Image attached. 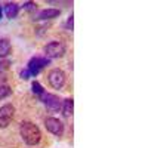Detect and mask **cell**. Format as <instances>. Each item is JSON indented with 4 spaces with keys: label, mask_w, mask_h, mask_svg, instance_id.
<instances>
[{
    "label": "cell",
    "mask_w": 148,
    "mask_h": 148,
    "mask_svg": "<svg viewBox=\"0 0 148 148\" xmlns=\"http://www.w3.org/2000/svg\"><path fill=\"white\" fill-rule=\"evenodd\" d=\"M61 113L65 119H70L74 113V101L73 98H67V99L62 101V105H61Z\"/></svg>",
    "instance_id": "30bf717a"
},
{
    "label": "cell",
    "mask_w": 148,
    "mask_h": 148,
    "mask_svg": "<svg viewBox=\"0 0 148 148\" xmlns=\"http://www.w3.org/2000/svg\"><path fill=\"white\" fill-rule=\"evenodd\" d=\"M15 116V107L12 104H5L0 107V127L9 126V123L14 120Z\"/></svg>",
    "instance_id": "8992f818"
},
{
    "label": "cell",
    "mask_w": 148,
    "mask_h": 148,
    "mask_svg": "<svg viewBox=\"0 0 148 148\" xmlns=\"http://www.w3.org/2000/svg\"><path fill=\"white\" fill-rule=\"evenodd\" d=\"M61 15V12L58 10V9H42V10H39L37 14H34L33 15V21H47V19H53V18H56V16H59Z\"/></svg>",
    "instance_id": "ba28073f"
},
{
    "label": "cell",
    "mask_w": 148,
    "mask_h": 148,
    "mask_svg": "<svg viewBox=\"0 0 148 148\" xmlns=\"http://www.w3.org/2000/svg\"><path fill=\"white\" fill-rule=\"evenodd\" d=\"M19 9H21V6H19L18 3H15V2H9V3H6V5L3 6V12H5V15H6L9 19L16 18L18 14H19Z\"/></svg>",
    "instance_id": "9c48e42d"
},
{
    "label": "cell",
    "mask_w": 148,
    "mask_h": 148,
    "mask_svg": "<svg viewBox=\"0 0 148 148\" xmlns=\"http://www.w3.org/2000/svg\"><path fill=\"white\" fill-rule=\"evenodd\" d=\"M10 93H12V89L9 86H6V84L0 86V99H5V98H8Z\"/></svg>",
    "instance_id": "4fadbf2b"
},
{
    "label": "cell",
    "mask_w": 148,
    "mask_h": 148,
    "mask_svg": "<svg viewBox=\"0 0 148 148\" xmlns=\"http://www.w3.org/2000/svg\"><path fill=\"white\" fill-rule=\"evenodd\" d=\"M67 28H68L70 31L74 30V15H70V18H68V21H67Z\"/></svg>",
    "instance_id": "9a60e30c"
},
{
    "label": "cell",
    "mask_w": 148,
    "mask_h": 148,
    "mask_svg": "<svg viewBox=\"0 0 148 148\" xmlns=\"http://www.w3.org/2000/svg\"><path fill=\"white\" fill-rule=\"evenodd\" d=\"M65 80H67L65 73L62 70H59V68H53L47 74V82L53 89H61L65 84Z\"/></svg>",
    "instance_id": "5b68a950"
},
{
    "label": "cell",
    "mask_w": 148,
    "mask_h": 148,
    "mask_svg": "<svg viewBox=\"0 0 148 148\" xmlns=\"http://www.w3.org/2000/svg\"><path fill=\"white\" fill-rule=\"evenodd\" d=\"M42 102L46 105V108L51 111V113H58L61 111V105H62V101H61V98L55 93H47L45 92L42 96H40Z\"/></svg>",
    "instance_id": "277c9868"
},
{
    "label": "cell",
    "mask_w": 148,
    "mask_h": 148,
    "mask_svg": "<svg viewBox=\"0 0 148 148\" xmlns=\"http://www.w3.org/2000/svg\"><path fill=\"white\" fill-rule=\"evenodd\" d=\"M2 15H3V9H2V6H0V19H2Z\"/></svg>",
    "instance_id": "e0dca14e"
},
{
    "label": "cell",
    "mask_w": 148,
    "mask_h": 148,
    "mask_svg": "<svg viewBox=\"0 0 148 148\" xmlns=\"http://www.w3.org/2000/svg\"><path fill=\"white\" fill-rule=\"evenodd\" d=\"M49 64H51V59L46 58V56H33L28 64H27V71L30 73V76L34 77L37 76L45 67H47Z\"/></svg>",
    "instance_id": "7a4b0ae2"
},
{
    "label": "cell",
    "mask_w": 148,
    "mask_h": 148,
    "mask_svg": "<svg viewBox=\"0 0 148 148\" xmlns=\"http://www.w3.org/2000/svg\"><path fill=\"white\" fill-rule=\"evenodd\" d=\"M21 138L27 145H37L42 141V132L34 123L31 121H22L19 126Z\"/></svg>",
    "instance_id": "6da1fadb"
},
{
    "label": "cell",
    "mask_w": 148,
    "mask_h": 148,
    "mask_svg": "<svg viewBox=\"0 0 148 148\" xmlns=\"http://www.w3.org/2000/svg\"><path fill=\"white\" fill-rule=\"evenodd\" d=\"M10 52V42L8 39H0V58H5Z\"/></svg>",
    "instance_id": "8fae6325"
},
{
    "label": "cell",
    "mask_w": 148,
    "mask_h": 148,
    "mask_svg": "<svg viewBox=\"0 0 148 148\" xmlns=\"http://www.w3.org/2000/svg\"><path fill=\"white\" fill-rule=\"evenodd\" d=\"M45 126L52 135H55V136H61V135L64 133V123L56 117H47L45 120Z\"/></svg>",
    "instance_id": "52a82bcc"
},
{
    "label": "cell",
    "mask_w": 148,
    "mask_h": 148,
    "mask_svg": "<svg viewBox=\"0 0 148 148\" xmlns=\"http://www.w3.org/2000/svg\"><path fill=\"white\" fill-rule=\"evenodd\" d=\"M19 76H21V77H22L24 80H28V79L31 77V76H30V73L27 71V68H25V70H22V71H21V74H19Z\"/></svg>",
    "instance_id": "2e32d148"
},
{
    "label": "cell",
    "mask_w": 148,
    "mask_h": 148,
    "mask_svg": "<svg viewBox=\"0 0 148 148\" xmlns=\"http://www.w3.org/2000/svg\"><path fill=\"white\" fill-rule=\"evenodd\" d=\"M31 90H33V93L39 95V96H42V95L45 93V88H43L39 82H33V83H31Z\"/></svg>",
    "instance_id": "7c38bea8"
},
{
    "label": "cell",
    "mask_w": 148,
    "mask_h": 148,
    "mask_svg": "<svg viewBox=\"0 0 148 148\" xmlns=\"http://www.w3.org/2000/svg\"><path fill=\"white\" fill-rule=\"evenodd\" d=\"M67 47L64 43L61 42H49L45 46V56L49 59H53V58H61L65 55Z\"/></svg>",
    "instance_id": "3957f363"
},
{
    "label": "cell",
    "mask_w": 148,
    "mask_h": 148,
    "mask_svg": "<svg viewBox=\"0 0 148 148\" xmlns=\"http://www.w3.org/2000/svg\"><path fill=\"white\" fill-rule=\"evenodd\" d=\"M36 3L34 2H27V3H24V6H22V9H25V10H28V12H34L36 10Z\"/></svg>",
    "instance_id": "5bb4252c"
}]
</instances>
